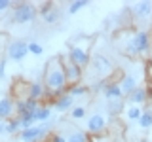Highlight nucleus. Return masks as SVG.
I'll list each match as a JSON object with an SVG mask.
<instances>
[{
  "label": "nucleus",
  "instance_id": "obj_11",
  "mask_svg": "<svg viewBox=\"0 0 152 142\" xmlns=\"http://www.w3.org/2000/svg\"><path fill=\"white\" fill-rule=\"evenodd\" d=\"M15 114V99L10 95H0V120H10Z\"/></svg>",
  "mask_w": 152,
  "mask_h": 142
},
{
  "label": "nucleus",
  "instance_id": "obj_1",
  "mask_svg": "<svg viewBox=\"0 0 152 142\" xmlns=\"http://www.w3.org/2000/svg\"><path fill=\"white\" fill-rule=\"evenodd\" d=\"M44 83H46L48 93H50L53 99L61 97V95H65L66 91H69V83H66L65 66H63V59H61V55L51 57V59L46 63Z\"/></svg>",
  "mask_w": 152,
  "mask_h": 142
},
{
  "label": "nucleus",
  "instance_id": "obj_2",
  "mask_svg": "<svg viewBox=\"0 0 152 142\" xmlns=\"http://www.w3.org/2000/svg\"><path fill=\"white\" fill-rule=\"evenodd\" d=\"M152 47V36L148 30L139 28V30H131L129 38L124 44V53H127L129 57H139L146 55Z\"/></svg>",
  "mask_w": 152,
  "mask_h": 142
},
{
  "label": "nucleus",
  "instance_id": "obj_17",
  "mask_svg": "<svg viewBox=\"0 0 152 142\" xmlns=\"http://www.w3.org/2000/svg\"><path fill=\"white\" fill-rule=\"evenodd\" d=\"M91 63L95 64V68H97V72L101 74V76H108V74L112 72V64H110V61H108L107 57H103V55L93 57Z\"/></svg>",
  "mask_w": 152,
  "mask_h": 142
},
{
  "label": "nucleus",
  "instance_id": "obj_21",
  "mask_svg": "<svg viewBox=\"0 0 152 142\" xmlns=\"http://www.w3.org/2000/svg\"><path fill=\"white\" fill-rule=\"evenodd\" d=\"M133 9H135L133 13H135V15L139 17V19H145V17H148L150 13H152V4L145 0V2H139V4H137V6L133 8Z\"/></svg>",
  "mask_w": 152,
  "mask_h": 142
},
{
  "label": "nucleus",
  "instance_id": "obj_4",
  "mask_svg": "<svg viewBox=\"0 0 152 142\" xmlns=\"http://www.w3.org/2000/svg\"><path fill=\"white\" fill-rule=\"evenodd\" d=\"M89 44L91 42L86 40V44H80V42H74L72 46L69 47V53H66V59L70 63L78 64L80 68H86L89 63H91V53H89Z\"/></svg>",
  "mask_w": 152,
  "mask_h": 142
},
{
  "label": "nucleus",
  "instance_id": "obj_26",
  "mask_svg": "<svg viewBox=\"0 0 152 142\" xmlns=\"http://www.w3.org/2000/svg\"><path fill=\"white\" fill-rule=\"evenodd\" d=\"M139 127H141V129H150V127H152V108L142 112V116L139 120Z\"/></svg>",
  "mask_w": 152,
  "mask_h": 142
},
{
  "label": "nucleus",
  "instance_id": "obj_24",
  "mask_svg": "<svg viewBox=\"0 0 152 142\" xmlns=\"http://www.w3.org/2000/svg\"><path fill=\"white\" fill-rule=\"evenodd\" d=\"M124 110V101H110L107 102V112L110 114V116H118V114H122Z\"/></svg>",
  "mask_w": 152,
  "mask_h": 142
},
{
  "label": "nucleus",
  "instance_id": "obj_22",
  "mask_svg": "<svg viewBox=\"0 0 152 142\" xmlns=\"http://www.w3.org/2000/svg\"><path fill=\"white\" fill-rule=\"evenodd\" d=\"M21 120V127L23 129H31V127L36 125V116L34 112H28V114H23V116H17Z\"/></svg>",
  "mask_w": 152,
  "mask_h": 142
},
{
  "label": "nucleus",
  "instance_id": "obj_28",
  "mask_svg": "<svg viewBox=\"0 0 152 142\" xmlns=\"http://www.w3.org/2000/svg\"><path fill=\"white\" fill-rule=\"evenodd\" d=\"M70 117H72V120H84L86 117V108L84 106H74L72 110H70Z\"/></svg>",
  "mask_w": 152,
  "mask_h": 142
},
{
  "label": "nucleus",
  "instance_id": "obj_10",
  "mask_svg": "<svg viewBox=\"0 0 152 142\" xmlns=\"http://www.w3.org/2000/svg\"><path fill=\"white\" fill-rule=\"evenodd\" d=\"M89 135H101L107 129V117L103 114H93L91 117H88V125H86Z\"/></svg>",
  "mask_w": 152,
  "mask_h": 142
},
{
  "label": "nucleus",
  "instance_id": "obj_5",
  "mask_svg": "<svg viewBox=\"0 0 152 142\" xmlns=\"http://www.w3.org/2000/svg\"><path fill=\"white\" fill-rule=\"evenodd\" d=\"M51 123H42V125H34L31 127V129H23L21 133H19V140L21 142H42L44 138H48V136L51 135Z\"/></svg>",
  "mask_w": 152,
  "mask_h": 142
},
{
  "label": "nucleus",
  "instance_id": "obj_33",
  "mask_svg": "<svg viewBox=\"0 0 152 142\" xmlns=\"http://www.w3.org/2000/svg\"><path fill=\"white\" fill-rule=\"evenodd\" d=\"M6 78V59H0V80Z\"/></svg>",
  "mask_w": 152,
  "mask_h": 142
},
{
  "label": "nucleus",
  "instance_id": "obj_30",
  "mask_svg": "<svg viewBox=\"0 0 152 142\" xmlns=\"http://www.w3.org/2000/svg\"><path fill=\"white\" fill-rule=\"evenodd\" d=\"M48 142H66V135H63V133H51L48 136Z\"/></svg>",
  "mask_w": 152,
  "mask_h": 142
},
{
  "label": "nucleus",
  "instance_id": "obj_6",
  "mask_svg": "<svg viewBox=\"0 0 152 142\" xmlns=\"http://www.w3.org/2000/svg\"><path fill=\"white\" fill-rule=\"evenodd\" d=\"M61 59H63V66H65L66 83L69 85H78L82 82V78H84V68H80L78 64L70 63V61L66 59V55H61Z\"/></svg>",
  "mask_w": 152,
  "mask_h": 142
},
{
  "label": "nucleus",
  "instance_id": "obj_7",
  "mask_svg": "<svg viewBox=\"0 0 152 142\" xmlns=\"http://www.w3.org/2000/svg\"><path fill=\"white\" fill-rule=\"evenodd\" d=\"M36 6H38V15L44 19V23H48V25H53V23L59 21L61 12L55 8L53 2H42V4H36Z\"/></svg>",
  "mask_w": 152,
  "mask_h": 142
},
{
  "label": "nucleus",
  "instance_id": "obj_29",
  "mask_svg": "<svg viewBox=\"0 0 152 142\" xmlns=\"http://www.w3.org/2000/svg\"><path fill=\"white\" fill-rule=\"evenodd\" d=\"M28 53H31V55H36V57H40L42 53H44V47L38 44V42H28Z\"/></svg>",
  "mask_w": 152,
  "mask_h": 142
},
{
  "label": "nucleus",
  "instance_id": "obj_15",
  "mask_svg": "<svg viewBox=\"0 0 152 142\" xmlns=\"http://www.w3.org/2000/svg\"><path fill=\"white\" fill-rule=\"evenodd\" d=\"M118 83H120V87H122L124 97L131 95L137 87H139V82H137V78H135L133 74H124V76H122V80H120Z\"/></svg>",
  "mask_w": 152,
  "mask_h": 142
},
{
  "label": "nucleus",
  "instance_id": "obj_31",
  "mask_svg": "<svg viewBox=\"0 0 152 142\" xmlns=\"http://www.w3.org/2000/svg\"><path fill=\"white\" fill-rule=\"evenodd\" d=\"M13 8V2L12 0H0V12H6V9Z\"/></svg>",
  "mask_w": 152,
  "mask_h": 142
},
{
  "label": "nucleus",
  "instance_id": "obj_27",
  "mask_svg": "<svg viewBox=\"0 0 152 142\" xmlns=\"http://www.w3.org/2000/svg\"><path fill=\"white\" fill-rule=\"evenodd\" d=\"M88 4H89L88 0H74V2H70V4H69V13H70V15H74V13H78L80 9L86 8Z\"/></svg>",
  "mask_w": 152,
  "mask_h": 142
},
{
  "label": "nucleus",
  "instance_id": "obj_25",
  "mask_svg": "<svg viewBox=\"0 0 152 142\" xmlns=\"http://www.w3.org/2000/svg\"><path fill=\"white\" fill-rule=\"evenodd\" d=\"M142 112H145V110H142L141 106H129L126 114H127V120H129V121H137V123H139Z\"/></svg>",
  "mask_w": 152,
  "mask_h": 142
},
{
  "label": "nucleus",
  "instance_id": "obj_20",
  "mask_svg": "<svg viewBox=\"0 0 152 142\" xmlns=\"http://www.w3.org/2000/svg\"><path fill=\"white\" fill-rule=\"evenodd\" d=\"M34 116H36V121L48 123L51 120V106H48V104H40V108L34 112Z\"/></svg>",
  "mask_w": 152,
  "mask_h": 142
},
{
  "label": "nucleus",
  "instance_id": "obj_12",
  "mask_svg": "<svg viewBox=\"0 0 152 142\" xmlns=\"http://www.w3.org/2000/svg\"><path fill=\"white\" fill-rule=\"evenodd\" d=\"M103 95L108 101H124V93L118 82H107L103 85Z\"/></svg>",
  "mask_w": 152,
  "mask_h": 142
},
{
  "label": "nucleus",
  "instance_id": "obj_19",
  "mask_svg": "<svg viewBox=\"0 0 152 142\" xmlns=\"http://www.w3.org/2000/svg\"><path fill=\"white\" fill-rule=\"evenodd\" d=\"M21 131H23V127H21V120H19L17 116L10 117V120H8V125H6V136L19 135Z\"/></svg>",
  "mask_w": 152,
  "mask_h": 142
},
{
  "label": "nucleus",
  "instance_id": "obj_8",
  "mask_svg": "<svg viewBox=\"0 0 152 142\" xmlns=\"http://www.w3.org/2000/svg\"><path fill=\"white\" fill-rule=\"evenodd\" d=\"M27 55H28V42H23V40L10 42V46H8V59L19 63V61H23Z\"/></svg>",
  "mask_w": 152,
  "mask_h": 142
},
{
  "label": "nucleus",
  "instance_id": "obj_23",
  "mask_svg": "<svg viewBox=\"0 0 152 142\" xmlns=\"http://www.w3.org/2000/svg\"><path fill=\"white\" fill-rule=\"evenodd\" d=\"M70 95V97H84V95H88L89 93V87H86V85L82 83H78V85H69V91H66Z\"/></svg>",
  "mask_w": 152,
  "mask_h": 142
},
{
  "label": "nucleus",
  "instance_id": "obj_18",
  "mask_svg": "<svg viewBox=\"0 0 152 142\" xmlns=\"http://www.w3.org/2000/svg\"><path fill=\"white\" fill-rule=\"evenodd\" d=\"M66 142H91V135L82 129H70L66 133Z\"/></svg>",
  "mask_w": 152,
  "mask_h": 142
},
{
  "label": "nucleus",
  "instance_id": "obj_32",
  "mask_svg": "<svg viewBox=\"0 0 152 142\" xmlns=\"http://www.w3.org/2000/svg\"><path fill=\"white\" fill-rule=\"evenodd\" d=\"M6 125L8 120H0V138H6Z\"/></svg>",
  "mask_w": 152,
  "mask_h": 142
},
{
  "label": "nucleus",
  "instance_id": "obj_3",
  "mask_svg": "<svg viewBox=\"0 0 152 142\" xmlns=\"http://www.w3.org/2000/svg\"><path fill=\"white\" fill-rule=\"evenodd\" d=\"M38 17V6L32 2H17L12 8V21L17 25L31 23Z\"/></svg>",
  "mask_w": 152,
  "mask_h": 142
},
{
  "label": "nucleus",
  "instance_id": "obj_9",
  "mask_svg": "<svg viewBox=\"0 0 152 142\" xmlns=\"http://www.w3.org/2000/svg\"><path fill=\"white\" fill-rule=\"evenodd\" d=\"M40 101H34V99L27 97V99H15V116H23V114L28 112H36L40 108Z\"/></svg>",
  "mask_w": 152,
  "mask_h": 142
},
{
  "label": "nucleus",
  "instance_id": "obj_13",
  "mask_svg": "<svg viewBox=\"0 0 152 142\" xmlns=\"http://www.w3.org/2000/svg\"><path fill=\"white\" fill-rule=\"evenodd\" d=\"M46 95H48V89L44 82H32L27 85V97L34 99V101H44Z\"/></svg>",
  "mask_w": 152,
  "mask_h": 142
},
{
  "label": "nucleus",
  "instance_id": "obj_14",
  "mask_svg": "<svg viewBox=\"0 0 152 142\" xmlns=\"http://www.w3.org/2000/svg\"><path fill=\"white\" fill-rule=\"evenodd\" d=\"M126 99H127V102H131V106H141V104H145L148 101V91H146L145 85H139V87L131 95H127Z\"/></svg>",
  "mask_w": 152,
  "mask_h": 142
},
{
  "label": "nucleus",
  "instance_id": "obj_16",
  "mask_svg": "<svg viewBox=\"0 0 152 142\" xmlns=\"http://www.w3.org/2000/svg\"><path fill=\"white\" fill-rule=\"evenodd\" d=\"M53 108L57 112H69V110H72L74 108V97H70L69 93H65V95H61V97H57L55 99V102H53Z\"/></svg>",
  "mask_w": 152,
  "mask_h": 142
}]
</instances>
